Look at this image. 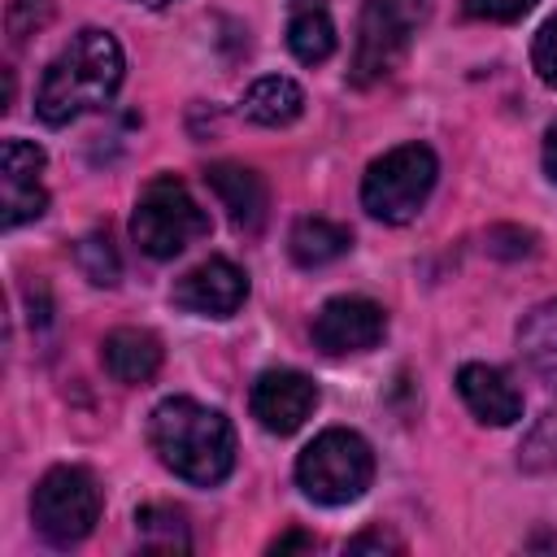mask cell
<instances>
[{
  "mask_svg": "<svg viewBox=\"0 0 557 557\" xmlns=\"http://www.w3.org/2000/svg\"><path fill=\"white\" fill-rule=\"evenodd\" d=\"M126 78V52L104 26H83L70 35V44L48 61L39 91H35V113L44 126H70L83 113L104 109Z\"/></svg>",
  "mask_w": 557,
  "mask_h": 557,
  "instance_id": "cell-1",
  "label": "cell"
},
{
  "mask_svg": "<svg viewBox=\"0 0 557 557\" xmlns=\"http://www.w3.org/2000/svg\"><path fill=\"white\" fill-rule=\"evenodd\" d=\"M148 444L174 479L196 483V487H218L235 470L231 418L191 396H165L148 413Z\"/></svg>",
  "mask_w": 557,
  "mask_h": 557,
  "instance_id": "cell-2",
  "label": "cell"
},
{
  "mask_svg": "<svg viewBox=\"0 0 557 557\" xmlns=\"http://www.w3.org/2000/svg\"><path fill=\"white\" fill-rule=\"evenodd\" d=\"M374 483V448L348 426L318 431L296 457V487L326 509L352 505Z\"/></svg>",
  "mask_w": 557,
  "mask_h": 557,
  "instance_id": "cell-3",
  "label": "cell"
},
{
  "mask_svg": "<svg viewBox=\"0 0 557 557\" xmlns=\"http://www.w3.org/2000/svg\"><path fill=\"white\" fill-rule=\"evenodd\" d=\"M440 178V157L431 144H396L383 157H374L361 174V209L374 222L405 226L422 213Z\"/></svg>",
  "mask_w": 557,
  "mask_h": 557,
  "instance_id": "cell-4",
  "label": "cell"
},
{
  "mask_svg": "<svg viewBox=\"0 0 557 557\" xmlns=\"http://www.w3.org/2000/svg\"><path fill=\"white\" fill-rule=\"evenodd\" d=\"M205 235H209V213L200 209V200L187 191L183 178L161 174L139 191L131 213V239L139 244L144 257L174 261Z\"/></svg>",
  "mask_w": 557,
  "mask_h": 557,
  "instance_id": "cell-5",
  "label": "cell"
},
{
  "mask_svg": "<svg viewBox=\"0 0 557 557\" xmlns=\"http://www.w3.org/2000/svg\"><path fill=\"white\" fill-rule=\"evenodd\" d=\"M422 22H426V0H366L357 13L348 83L374 87L387 74H396Z\"/></svg>",
  "mask_w": 557,
  "mask_h": 557,
  "instance_id": "cell-6",
  "label": "cell"
},
{
  "mask_svg": "<svg viewBox=\"0 0 557 557\" xmlns=\"http://www.w3.org/2000/svg\"><path fill=\"white\" fill-rule=\"evenodd\" d=\"M100 505V483L87 466H52L30 492V522L52 548H74L96 531Z\"/></svg>",
  "mask_w": 557,
  "mask_h": 557,
  "instance_id": "cell-7",
  "label": "cell"
},
{
  "mask_svg": "<svg viewBox=\"0 0 557 557\" xmlns=\"http://www.w3.org/2000/svg\"><path fill=\"white\" fill-rule=\"evenodd\" d=\"M313 348L326 357H352V352H370L383 344L387 335V313L379 300L370 296H331L318 313H313Z\"/></svg>",
  "mask_w": 557,
  "mask_h": 557,
  "instance_id": "cell-8",
  "label": "cell"
},
{
  "mask_svg": "<svg viewBox=\"0 0 557 557\" xmlns=\"http://www.w3.org/2000/svg\"><path fill=\"white\" fill-rule=\"evenodd\" d=\"M44 148L30 139H4L0 144V226L17 231L48 209V187H44Z\"/></svg>",
  "mask_w": 557,
  "mask_h": 557,
  "instance_id": "cell-9",
  "label": "cell"
},
{
  "mask_svg": "<svg viewBox=\"0 0 557 557\" xmlns=\"http://www.w3.org/2000/svg\"><path fill=\"white\" fill-rule=\"evenodd\" d=\"M248 409L270 435L300 431L318 409V383L300 370H265L248 392Z\"/></svg>",
  "mask_w": 557,
  "mask_h": 557,
  "instance_id": "cell-10",
  "label": "cell"
},
{
  "mask_svg": "<svg viewBox=\"0 0 557 557\" xmlns=\"http://www.w3.org/2000/svg\"><path fill=\"white\" fill-rule=\"evenodd\" d=\"M170 300L196 318H231L248 300V274L231 257H205L174 283Z\"/></svg>",
  "mask_w": 557,
  "mask_h": 557,
  "instance_id": "cell-11",
  "label": "cell"
},
{
  "mask_svg": "<svg viewBox=\"0 0 557 557\" xmlns=\"http://www.w3.org/2000/svg\"><path fill=\"white\" fill-rule=\"evenodd\" d=\"M205 183L209 191L218 196V205L226 209L231 226L239 235H257L270 218V191H265V178L252 170V165H239V161H213L205 170Z\"/></svg>",
  "mask_w": 557,
  "mask_h": 557,
  "instance_id": "cell-12",
  "label": "cell"
},
{
  "mask_svg": "<svg viewBox=\"0 0 557 557\" xmlns=\"http://www.w3.org/2000/svg\"><path fill=\"white\" fill-rule=\"evenodd\" d=\"M457 396L483 426H513L522 418V392L500 366L487 361H466L457 370Z\"/></svg>",
  "mask_w": 557,
  "mask_h": 557,
  "instance_id": "cell-13",
  "label": "cell"
},
{
  "mask_svg": "<svg viewBox=\"0 0 557 557\" xmlns=\"http://www.w3.org/2000/svg\"><path fill=\"white\" fill-rule=\"evenodd\" d=\"M161 361H165V348H161V339H157L152 331H144V326H117V331H109V335L100 339V366H104V374H109L113 383H122V387H144V383H152L157 370H161Z\"/></svg>",
  "mask_w": 557,
  "mask_h": 557,
  "instance_id": "cell-14",
  "label": "cell"
},
{
  "mask_svg": "<svg viewBox=\"0 0 557 557\" xmlns=\"http://www.w3.org/2000/svg\"><path fill=\"white\" fill-rule=\"evenodd\" d=\"M239 113L252 122V126H270V131H283L292 126L300 113H305V87L287 74H265L257 78L244 96H239Z\"/></svg>",
  "mask_w": 557,
  "mask_h": 557,
  "instance_id": "cell-15",
  "label": "cell"
},
{
  "mask_svg": "<svg viewBox=\"0 0 557 557\" xmlns=\"http://www.w3.org/2000/svg\"><path fill=\"white\" fill-rule=\"evenodd\" d=\"M513 339H518L522 361L535 370V379H544L557 392V296L540 300L535 309H527L518 331H513Z\"/></svg>",
  "mask_w": 557,
  "mask_h": 557,
  "instance_id": "cell-16",
  "label": "cell"
},
{
  "mask_svg": "<svg viewBox=\"0 0 557 557\" xmlns=\"http://www.w3.org/2000/svg\"><path fill=\"white\" fill-rule=\"evenodd\" d=\"M348 248H352V231L331 218H300L287 231V257L300 270H322V265L339 261Z\"/></svg>",
  "mask_w": 557,
  "mask_h": 557,
  "instance_id": "cell-17",
  "label": "cell"
},
{
  "mask_svg": "<svg viewBox=\"0 0 557 557\" xmlns=\"http://www.w3.org/2000/svg\"><path fill=\"white\" fill-rule=\"evenodd\" d=\"M287 48L300 65H322L335 57L339 48V30L326 13V4H305V9H292V22H287Z\"/></svg>",
  "mask_w": 557,
  "mask_h": 557,
  "instance_id": "cell-18",
  "label": "cell"
},
{
  "mask_svg": "<svg viewBox=\"0 0 557 557\" xmlns=\"http://www.w3.org/2000/svg\"><path fill=\"white\" fill-rule=\"evenodd\" d=\"M135 535H139V548H148V553H187L191 548L187 518L174 505H139Z\"/></svg>",
  "mask_w": 557,
  "mask_h": 557,
  "instance_id": "cell-19",
  "label": "cell"
},
{
  "mask_svg": "<svg viewBox=\"0 0 557 557\" xmlns=\"http://www.w3.org/2000/svg\"><path fill=\"white\" fill-rule=\"evenodd\" d=\"M74 265L83 270L87 283L96 287H113L122 278V261H117V248L104 231H87L78 244H74Z\"/></svg>",
  "mask_w": 557,
  "mask_h": 557,
  "instance_id": "cell-20",
  "label": "cell"
},
{
  "mask_svg": "<svg viewBox=\"0 0 557 557\" xmlns=\"http://www.w3.org/2000/svg\"><path fill=\"white\" fill-rule=\"evenodd\" d=\"M518 470L553 474L557 470V413H544L518 444Z\"/></svg>",
  "mask_w": 557,
  "mask_h": 557,
  "instance_id": "cell-21",
  "label": "cell"
},
{
  "mask_svg": "<svg viewBox=\"0 0 557 557\" xmlns=\"http://www.w3.org/2000/svg\"><path fill=\"white\" fill-rule=\"evenodd\" d=\"M57 13V0H9L4 9V30H9V44L22 48L30 35H39Z\"/></svg>",
  "mask_w": 557,
  "mask_h": 557,
  "instance_id": "cell-22",
  "label": "cell"
},
{
  "mask_svg": "<svg viewBox=\"0 0 557 557\" xmlns=\"http://www.w3.org/2000/svg\"><path fill=\"white\" fill-rule=\"evenodd\" d=\"M531 70H535V78L544 83V87H553L557 91V13L535 30V39H531Z\"/></svg>",
  "mask_w": 557,
  "mask_h": 557,
  "instance_id": "cell-23",
  "label": "cell"
},
{
  "mask_svg": "<svg viewBox=\"0 0 557 557\" xmlns=\"http://www.w3.org/2000/svg\"><path fill=\"white\" fill-rule=\"evenodd\" d=\"M540 0H461V13L474 22H522Z\"/></svg>",
  "mask_w": 557,
  "mask_h": 557,
  "instance_id": "cell-24",
  "label": "cell"
},
{
  "mask_svg": "<svg viewBox=\"0 0 557 557\" xmlns=\"http://www.w3.org/2000/svg\"><path fill=\"white\" fill-rule=\"evenodd\" d=\"M487 252L500 257V261L531 257V252H535V235L522 231V226H492V231H487Z\"/></svg>",
  "mask_w": 557,
  "mask_h": 557,
  "instance_id": "cell-25",
  "label": "cell"
},
{
  "mask_svg": "<svg viewBox=\"0 0 557 557\" xmlns=\"http://www.w3.org/2000/svg\"><path fill=\"white\" fill-rule=\"evenodd\" d=\"M540 161H544L548 183H557V117L544 126V148H540Z\"/></svg>",
  "mask_w": 557,
  "mask_h": 557,
  "instance_id": "cell-26",
  "label": "cell"
},
{
  "mask_svg": "<svg viewBox=\"0 0 557 557\" xmlns=\"http://www.w3.org/2000/svg\"><path fill=\"white\" fill-rule=\"evenodd\" d=\"M292 548H313V535H305V531H287V535H278V540L270 544V553H292Z\"/></svg>",
  "mask_w": 557,
  "mask_h": 557,
  "instance_id": "cell-27",
  "label": "cell"
},
{
  "mask_svg": "<svg viewBox=\"0 0 557 557\" xmlns=\"http://www.w3.org/2000/svg\"><path fill=\"white\" fill-rule=\"evenodd\" d=\"M348 548H352V553H361V548H396V540H387V535L374 531V535H357Z\"/></svg>",
  "mask_w": 557,
  "mask_h": 557,
  "instance_id": "cell-28",
  "label": "cell"
},
{
  "mask_svg": "<svg viewBox=\"0 0 557 557\" xmlns=\"http://www.w3.org/2000/svg\"><path fill=\"white\" fill-rule=\"evenodd\" d=\"M131 4H139V9H170V4H178V0H131Z\"/></svg>",
  "mask_w": 557,
  "mask_h": 557,
  "instance_id": "cell-29",
  "label": "cell"
}]
</instances>
